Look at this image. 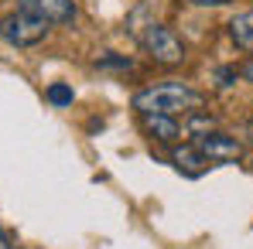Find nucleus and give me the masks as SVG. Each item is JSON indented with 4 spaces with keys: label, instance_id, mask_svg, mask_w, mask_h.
Segmentation results:
<instances>
[{
    "label": "nucleus",
    "instance_id": "8",
    "mask_svg": "<svg viewBox=\"0 0 253 249\" xmlns=\"http://www.w3.org/2000/svg\"><path fill=\"white\" fill-rule=\"evenodd\" d=\"M174 164H178V171H181V174L199 178V174L209 167V161H206V157L195 150V143H192V147H178V150H174Z\"/></svg>",
    "mask_w": 253,
    "mask_h": 249
},
{
    "label": "nucleus",
    "instance_id": "4",
    "mask_svg": "<svg viewBox=\"0 0 253 249\" xmlns=\"http://www.w3.org/2000/svg\"><path fill=\"white\" fill-rule=\"evenodd\" d=\"M195 150L206 157V161H240L243 154V143L229 133H219V130H206V133H195Z\"/></svg>",
    "mask_w": 253,
    "mask_h": 249
},
{
    "label": "nucleus",
    "instance_id": "1",
    "mask_svg": "<svg viewBox=\"0 0 253 249\" xmlns=\"http://www.w3.org/2000/svg\"><path fill=\"white\" fill-rule=\"evenodd\" d=\"M202 92L192 89L185 82H158V85H147L133 96V109L140 116L147 113H161V116H188L195 109H202Z\"/></svg>",
    "mask_w": 253,
    "mask_h": 249
},
{
    "label": "nucleus",
    "instance_id": "2",
    "mask_svg": "<svg viewBox=\"0 0 253 249\" xmlns=\"http://www.w3.org/2000/svg\"><path fill=\"white\" fill-rule=\"evenodd\" d=\"M140 44L147 48V55L158 62V65H181L185 62V44H181V38L171 31V28H165V24H151L144 35H140Z\"/></svg>",
    "mask_w": 253,
    "mask_h": 249
},
{
    "label": "nucleus",
    "instance_id": "11",
    "mask_svg": "<svg viewBox=\"0 0 253 249\" xmlns=\"http://www.w3.org/2000/svg\"><path fill=\"white\" fill-rule=\"evenodd\" d=\"M195 7H222V3H229V0H192Z\"/></svg>",
    "mask_w": 253,
    "mask_h": 249
},
{
    "label": "nucleus",
    "instance_id": "5",
    "mask_svg": "<svg viewBox=\"0 0 253 249\" xmlns=\"http://www.w3.org/2000/svg\"><path fill=\"white\" fill-rule=\"evenodd\" d=\"M17 10L42 17L44 24H72L76 21V3L72 0H17Z\"/></svg>",
    "mask_w": 253,
    "mask_h": 249
},
{
    "label": "nucleus",
    "instance_id": "7",
    "mask_svg": "<svg viewBox=\"0 0 253 249\" xmlns=\"http://www.w3.org/2000/svg\"><path fill=\"white\" fill-rule=\"evenodd\" d=\"M229 38L243 51H253V10H243V14H236L229 21Z\"/></svg>",
    "mask_w": 253,
    "mask_h": 249
},
{
    "label": "nucleus",
    "instance_id": "6",
    "mask_svg": "<svg viewBox=\"0 0 253 249\" xmlns=\"http://www.w3.org/2000/svg\"><path fill=\"white\" fill-rule=\"evenodd\" d=\"M144 126H147V133L154 137V140H165V143H174L178 137H181V126H178V116H161V113H147V116H140Z\"/></svg>",
    "mask_w": 253,
    "mask_h": 249
},
{
    "label": "nucleus",
    "instance_id": "12",
    "mask_svg": "<svg viewBox=\"0 0 253 249\" xmlns=\"http://www.w3.org/2000/svg\"><path fill=\"white\" fill-rule=\"evenodd\" d=\"M0 249H14V243H10V236L0 229Z\"/></svg>",
    "mask_w": 253,
    "mask_h": 249
},
{
    "label": "nucleus",
    "instance_id": "9",
    "mask_svg": "<svg viewBox=\"0 0 253 249\" xmlns=\"http://www.w3.org/2000/svg\"><path fill=\"white\" fill-rule=\"evenodd\" d=\"M72 99H76L72 85H65V82H51L48 85V103H51V106H72Z\"/></svg>",
    "mask_w": 253,
    "mask_h": 249
},
{
    "label": "nucleus",
    "instance_id": "13",
    "mask_svg": "<svg viewBox=\"0 0 253 249\" xmlns=\"http://www.w3.org/2000/svg\"><path fill=\"white\" fill-rule=\"evenodd\" d=\"M250 140H253V126H250Z\"/></svg>",
    "mask_w": 253,
    "mask_h": 249
},
{
    "label": "nucleus",
    "instance_id": "3",
    "mask_svg": "<svg viewBox=\"0 0 253 249\" xmlns=\"http://www.w3.org/2000/svg\"><path fill=\"white\" fill-rule=\"evenodd\" d=\"M44 35H48V24L42 17L24 14V10H14L0 21V38L7 44H14V48H31V44L42 41Z\"/></svg>",
    "mask_w": 253,
    "mask_h": 249
},
{
    "label": "nucleus",
    "instance_id": "10",
    "mask_svg": "<svg viewBox=\"0 0 253 249\" xmlns=\"http://www.w3.org/2000/svg\"><path fill=\"white\" fill-rule=\"evenodd\" d=\"M99 69H133V62L130 58H117V55H106V58H99Z\"/></svg>",
    "mask_w": 253,
    "mask_h": 249
}]
</instances>
